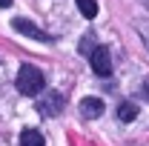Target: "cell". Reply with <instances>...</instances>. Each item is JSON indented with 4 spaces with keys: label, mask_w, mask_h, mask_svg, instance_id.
Segmentation results:
<instances>
[{
    "label": "cell",
    "mask_w": 149,
    "mask_h": 146,
    "mask_svg": "<svg viewBox=\"0 0 149 146\" xmlns=\"http://www.w3.org/2000/svg\"><path fill=\"white\" fill-rule=\"evenodd\" d=\"M43 86H46V80H43V72L37 66H29V63L20 66V72H17V92L20 95L35 97V95L43 92Z\"/></svg>",
    "instance_id": "1"
},
{
    "label": "cell",
    "mask_w": 149,
    "mask_h": 146,
    "mask_svg": "<svg viewBox=\"0 0 149 146\" xmlns=\"http://www.w3.org/2000/svg\"><path fill=\"white\" fill-rule=\"evenodd\" d=\"M89 66H92L95 74L109 77V74H112V57H109V49H106V46H95V52L89 55Z\"/></svg>",
    "instance_id": "2"
},
{
    "label": "cell",
    "mask_w": 149,
    "mask_h": 146,
    "mask_svg": "<svg viewBox=\"0 0 149 146\" xmlns=\"http://www.w3.org/2000/svg\"><path fill=\"white\" fill-rule=\"evenodd\" d=\"M12 26H15V32L32 37V40H40V43H49V40H52V35H46L43 29H37L35 23H29V20H23V17H15V20H12Z\"/></svg>",
    "instance_id": "3"
},
{
    "label": "cell",
    "mask_w": 149,
    "mask_h": 146,
    "mask_svg": "<svg viewBox=\"0 0 149 146\" xmlns=\"http://www.w3.org/2000/svg\"><path fill=\"white\" fill-rule=\"evenodd\" d=\"M63 103H66V100H63V95H60V92H52V95H46L37 106H40V115L55 117V115H60V112H63Z\"/></svg>",
    "instance_id": "4"
},
{
    "label": "cell",
    "mask_w": 149,
    "mask_h": 146,
    "mask_svg": "<svg viewBox=\"0 0 149 146\" xmlns=\"http://www.w3.org/2000/svg\"><path fill=\"white\" fill-rule=\"evenodd\" d=\"M80 115L89 117V120L100 117V115H103V100H100V97H83V100H80Z\"/></svg>",
    "instance_id": "5"
},
{
    "label": "cell",
    "mask_w": 149,
    "mask_h": 146,
    "mask_svg": "<svg viewBox=\"0 0 149 146\" xmlns=\"http://www.w3.org/2000/svg\"><path fill=\"white\" fill-rule=\"evenodd\" d=\"M20 146H43V135L37 129H23L20 132Z\"/></svg>",
    "instance_id": "6"
},
{
    "label": "cell",
    "mask_w": 149,
    "mask_h": 146,
    "mask_svg": "<svg viewBox=\"0 0 149 146\" xmlns=\"http://www.w3.org/2000/svg\"><path fill=\"white\" fill-rule=\"evenodd\" d=\"M77 3V9H80V15L83 17H97V0H74Z\"/></svg>",
    "instance_id": "7"
},
{
    "label": "cell",
    "mask_w": 149,
    "mask_h": 146,
    "mask_svg": "<svg viewBox=\"0 0 149 146\" xmlns=\"http://www.w3.org/2000/svg\"><path fill=\"white\" fill-rule=\"evenodd\" d=\"M118 117H120V120H126V123L135 120V117H138V106L129 103V100H126V103H120V106H118Z\"/></svg>",
    "instance_id": "8"
},
{
    "label": "cell",
    "mask_w": 149,
    "mask_h": 146,
    "mask_svg": "<svg viewBox=\"0 0 149 146\" xmlns=\"http://www.w3.org/2000/svg\"><path fill=\"white\" fill-rule=\"evenodd\" d=\"M95 35H86L83 37V43H80V52H86V55H92L95 52V40H92Z\"/></svg>",
    "instance_id": "9"
},
{
    "label": "cell",
    "mask_w": 149,
    "mask_h": 146,
    "mask_svg": "<svg viewBox=\"0 0 149 146\" xmlns=\"http://www.w3.org/2000/svg\"><path fill=\"white\" fill-rule=\"evenodd\" d=\"M135 29L141 32V37H143V43L149 46V23H135Z\"/></svg>",
    "instance_id": "10"
},
{
    "label": "cell",
    "mask_w": 149,
    "mask_h": 146,
    "mask_svg": "<svg viewBox=\"0 0 149 146\" xmlns=\"http://www.w3.org/2000/svg\"><path fill=\"white\" fill-rule=\"evenodd\" d=\"M141 92H143V97L149 100V83H143V89H141Z\"/></svg>",
    "instance_id": "11"
},
{
    "label": "cell",
    "mask_w": 149,
    "mask_h": 146,
    "mask_svg": "<svg viewBox=\"0 0 149 146\" xmlns=\"http://www.w3.org/2000/svg\"><path fill=\"white\" fill-rule=\"evenodd\" d=\"M6 6H12V0H0V9H6Z\"/></svg>",
    "instance_id": "12"
}]
</instances>
